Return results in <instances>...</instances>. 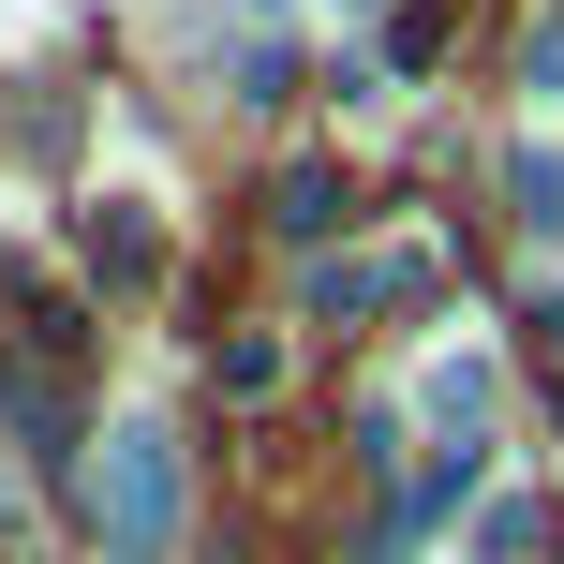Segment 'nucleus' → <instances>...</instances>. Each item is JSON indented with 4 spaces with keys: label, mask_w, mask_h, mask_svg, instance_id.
<instances>
[{
    "label": "nucleus",
    "mask_w": 564,
    "mask_h": 564,
    "mask_svg": "<svg viewBox=\"0 0 564 564\" xmlns=\"http://www.w3.org/2000/svg\"><path fill=\"white\" fill-rule=\"evenodd\" d=\"M178 520H194L178 431H164V416H119L105 446H89V535H105V564H164Z\"/></svg>",
    "instance_id": "1"
},
{
    "label": "nucleus",
    "mask_w": 564,
    "mask_h": 564,
    "mask_svg": "<svg viewBox=\"0 0 564 564\" xmlns=\"http://www.w3.org/2000/svg\"><path fill=\"white\" fill-rule=\"evenodd\" d=\"M416 416L446 431V446H490V416H506V371H490V341H431V371H416Z\"/></svg>",
    "instance_id": "2"
},
{
    "label": "nucleus",
    "mask_w": 564,
    "mask_h": 564,
    "mask_svg": "<svg viewBox=\"0 0 564 564\" xmlns=\"http://www.w3.org/2000/svg\"><path fill=\"white\" fill-rule=\"evenodd\" d=\"M387 297H431V253H416V238H401V253H341V268H312V327L387 312Z\"/></svg>",
    "instance_id": "3"
},
{
    "label": "nucleus",
    "mask_w": 564,
    "mask_h": 564,
    "mask_svg": "<svg viewBox=\"0 0 564 564\" xmlns=\"http://www.w3.org/2000/svg\"><path fill=\"white\" fill-rule=\"evenodd\" d=\"M89 268H105V282H149V268H164V238H149L134 194H89Z\"/></svg>",
    "instance_id": "4"
},
{
    "label": "nucleus",
    "mask_w": 564,
    "mask_h": 564,
    "mask_svg": "<svg viewBox=\"0 0 564 564\" xmlns=\"http://www.w3.org/2000/svg\"><path fill=\"white\" fill-rule=\"evenodd\" d=\"M268 224H282V238H327V224H341V164H282Z\"/></svg>",
    "instance_id": "5"
},
{
    "label": "nucleus",
    "mask_w": 564,
    "mask_h": 564,
    "mask_svg": "<svg viewBox=\"0 0 564 564\" xmlns=\"http://www.w3.org/2000/svg\"><path fill=\"white\" fill-rule=\"evenodd\" d=\"M506 194H520V224H535V253H564V149H520Z\"/></svg>",
    "instance_id": "6"
},
{
    "label": "nucleus",
    "mask_w": 564,
    "mask_h": 564,
    "mask_svg": "<svg viewBox=\"0 0 564 564\" xmlns=\"http://www.w3.org/2000/svg\"><path fill=\"white\" fill-rule=\"evenodd\" d=\"M520 89H535V105H564V0L520 30Z\"/></svg>",
    "instance_id": "7"
},
{
    "label": "nucleus",
    "mask_w": 564,
    "mask_h": 564,
    "mask_svg": "<svg viewBox=\"0 0 564 564\" xmlns=\"http://www.w3.org/2000/svg\"><path fill=\"white\" fill-rule=\"evenodd\" d=\"M535 535H550L535 506H490V520H476V550H490V564H535Z\"/></svg>",
    "instance_id": "8"
},
{
    "label": "nucleus",
    "mask_w": 564,
    "mask_h": 564,
    "mask_svg": "<svg viewBox=\"0 0 564 564\" xmlns=\"http://www.w3.org/2000/svg\"><path fill=\"white\" fill-rule=\"evenodd\" d=\"M341 15H387V0H341Z\"/></svg>",
    "instance_id": "9"
}]
</instances>
